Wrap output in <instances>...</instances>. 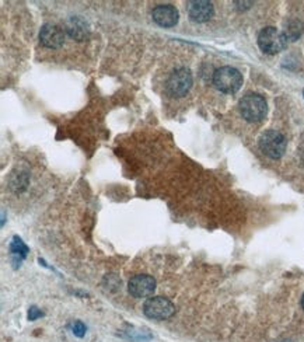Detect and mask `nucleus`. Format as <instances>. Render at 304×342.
I'll return each instance as SVG.
<instances>
[{
  "instance_id": "obj_1",
  "label": "nucleus",
  "mask_w": 304,
  "mask_h": 342,
  "mask_svg": "<svg viewBox=\"0 0 304 342\" xmlns=\"http://www.w3.org/2000/svg\"><path fill=\"white\" fill-rule=\"evenodd\" d=\"M240 112L244 119L250 121V122H258L262 118H265L267 111H268V105L265 98L260 94L255 93H250V94L244 95L240 100Z\"/></svg>"
},
{
  "instance_id": "obj_2",
  "label": "nucleus",
  "mask_w": 304,
  "mask_h": 342,
  "mask_svg": "<svg viewBox=\"0 0 304 342\" xmlns=\"http://www.w3.org/2000/svg\"><path fill=\"white\" fill-rule=\"evenodd\" d=\"M213 84L222 93L233 94V93L239 91L241 87L243 76L237 69H234L232 66H223V67L217 69L213 74Z\"/></svg>"
},
{
  "instance_id": "obj_3",
  "label": "nucleus",
  "mask_w": 304,
  "mask_h": 342,
  "mask_svg": "<svg viewBox=\"0 0 304 342\" xmlns=\"http://www.w3.org/2000/svg\"><path fill=\"white\" fill-rule=\"evenodd\" d=\"M258 45L265 53L274 55L286 48L288 38L285 35V32L276 29L275 27H267L258 35Z\"/></svg>"
},
{
  "instance_id": "obj_4",
  "label": "nucleus",
  "mask_w": 304,
  "mask_h": 342,
  "mask_svg": "<svg viewBox=\"0 0 304 342\" xmlns=\"http://www.w3.org/2000/svg\"><path fill=\"white\" fill-rule=\"evenodd\" d=\"M143 313L146 314V317L153 320H167L173 317V314L175 313V307L168 299L163 296H154V298H149L145 302Z\"/></svg>"
},
{
  "instance_id": "obj_5",
  "label": "nucleus",
  "mask_w": 304,
  "mask_h": 342,
  "mask_svg": "<svg viewBox=\"0 0 304 342\" xmlns=\"http://www.w3.org/2000/svg\"><path fill=\"white\" fill-rule=\"evenodd\" d=\"M260 149L271 159H279L286 150V139L281 132H265L260 139Z\"/></svg>"
},
{
  "instance_id": "obj_6",
  "label": "nucleus",
  "mask_w": 304,
  "mask_h": 342,
  "mask_svg": "<svg viewBox=\"0 0 304 342\" xmlns=\"http://www.w3.org/2000/svg\"><path fill=\"white\" fill-rule=\"evenodd\" d=\"M192 86V74L188 69L181 67L174 70L168 80H167L166 88L168 94L173 97H182L189 91V88Z\"/></svg>"
},
{
  "instance_id": "obj_7",
  "label": "nucleus",
  "mask_w": 304,
  "mask_h": 342,
  "mask_svg": "<svg viewBox=\"0 0 304 342\" xmlns=\"http://www.w3.org/2000/svg\"><path fill=\"white\" fill-rule=\"evenodd\" d=\"M154 289H156L154 278L150 277V275H145V274L130 278L129 284H128V291L133 298L136 299L150 298Z\"/></svg>"
},
{
  "instance_id": "obj_8",
  "label": "nucleus",
  "mask_w": 304,
  "mask_h": 342,
  "mask_svg": "<svg viewBox=\"0 0 304 342\" xmlns=\"http://www.w3.org/2000/svg\"><path fill=\"white\" fill-rule=\"evenodd\" d=\"M39 41L43 46L56 49L65 42V31L55 24H45L39 31Z\"/></svg>"
},
{
  "instance_id": "obj_9",
  "label": "nucleus",
  "mask_w": 304,
  "mask_h": 342,
  "mask_svg": "<svg viewBox=\"0 0 304 342\" xmlns=\"http://www.w3.org/2000/svg\"><path fill=\"white\" fill-rule=\"evenodd\" d=\"M189 18L195 22H205L213 15V6L206 0H192L187 4Z\"/></svg>"
},
{
  "instance_id": "obj_10",
  "label": "nucleus",
  "mask_w": 304,
  "mask_h": 342,
  "mask_svg": "<svg viewBox=\"0 0 304 342\" xmlns=\"http://www.w3.org/2000/svg\"><path fill=\"white\" fill-rule=\"evenodd\" d=\"M152 15L160 27H174L178 22V10L171 4H160L153 10Z\"/></svg>"
},
{
  "instance_id": "obj_11",
  "label": "nucleus",
  "mask_w": 304,
  "mask_h": 342,
  "mask_svg": "<svg viewBox=\"0 0 304 342\" xmlns=\"http://www.w3.org/2000/svg\"><path fill=\"white\" fill-rule=\"evenodd\" d=\"M66 29H67L69 35L73 36V38L77 39V41H83L87 36L86 24L81 21V20H79V18H74V17H73L70 21L67 22Z\"/></svg>"
},
{
  "instance_id": "obj_12",
  "label": "nucleus",
  "mask_w": 304,
  "mask_h": 342,
  "mask_svg": "<svg viewBox=\"0 0 304 342\" xmlns=\"http://www.w3.org/2000/svg\"><path fill=\"white\" fill-rule=\"evenodd\" d=\"M303 32V24L297 20H293V21L288 22L286 25V29H285V35L288 39H292V41H296L299 36L302 35Z\"/></svg>"
},
{
  "instance_id": "obj_13",
  "label": "nucleus",
  "mask_w": 304,
  "mask_h": 342,
  "mask_svg": "<svg viewBox=\"0 0 304 342\" xmlns=\"http://www.w3.org/2000/svg\"><path fill=\"white\" fill-rule=\"evenodd\" d=\"M10 251H11V254L14 255V257H18L20 260H22V258H25V257H27L28 247L22 243L21 239L14 237L13 241H11V244H10Z\"/></svg>"
},
{
  "instance_id": "obj_14",
  "label": "nucleus",
  "mask_w": 304,
  "mask_h": 342,
  "mask_svg": "<svg viewBox=\"0 0 304 342\" xmlns=\"http://www.w3.org/2000/svg\"><path fill=\"white\" fill-rule=\"evenodd\" d=\"M72 333L79 338H83L86 335V326L81 321H74L72 324Z\"/></svg>"
},
{
  "instance_id": "obj_15",
  "label": "nucleus",
  "mask_w": 304,
  "mask_h": 342,
  "mask_svg": "<svg viewBox=\"0 0 304 342\" xmlns=\"http://www.w3.org/2000/svg\"><path fill=\"white\" fill-rule=\"evenodd\" d=\"M42 316H43L42 312H39L36 307H31V309H29V312H28V320L29 321L36 320L38 317H42Z\"/></svg>"
},
{
  "instance_id": "obj_16",
  "label": "nucleus",
  "mask_w": 304,
  "mask_h": 342,
  "mask_svg": "<svg viewBox=\"0 0 304 342\" xmlns=\"http://www.w3.org/2000/svg\"><path fill=\"white\" fill-rule=\"evenodd\" d=\"M302 307H303V310H304V295H303V298H302Z\"/></svg>"
},
{
  "instance_id": "obj_17",
  "label": "nucleus",
  "mask_w": 304,
  "mask_h": 342,
  "mask_svg": "<svg viewBox=\"0 0 304 342\" xmlns=\"http://www.w3.org/2000/svg\"><path fill=\"white\" fill-rule=\"evenodd\" d=\"M281 342H289V341H281Z\"/></svg>"
},
{
  "instance_id": "obj_18",
  "label": "nucleus",
  "mask_w": 304,
  "mask_h": 342,
  "mask_svg": "<svg viewBox=\"0 0 304 342\" xmlns=\"http://www.w3.org/2000/svg\"><path fill=\"white\" fill-rule=\"evenodd\" d=\"M303 95H304V90H303Z\"/></svg>"
}]
</instances>
